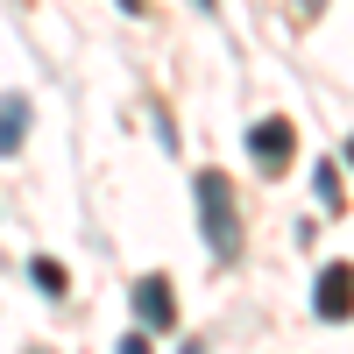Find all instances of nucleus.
I'll list each match as a JSON object with an SVG mask.
<instances>
[{
	"mask_svg": "<svg viewBox=\"0 0 354 354\" xmlns=\"http://www.w3.org/2000/svg\"><path fill=\"white\" fill-rule=\"evenodd\" d=\"M198 227H205V248H213L220 262L241 255V220H234V198H227L220 170H198Z\"/></svg>",
	"mask_w": 354,
	"mask_h": 354,
	"instance_id": "obj_1",
	"label": "nucleus"
},
{
	"mask_svg": "<svg viewBox=\"0 0 354 354\" xmlns=\"http://www.w3.org/2000/svg\"><path fill=\"white\" fill-rule=\"evenodd\" d=\"M248 156L270 170V177H283V163L298 156V128H290V121H255L248 128Z\"/></svg>",
	"mask_w": 354,
	"mask_h": 354,
	"instance_id": "obj_2",
	"label": "nucleus"
},
{
	"mask_svg": "<svg viewBox=\"0 0 354 354\" xmlns=\"http://www.w3.org/2000/svg\"><path fill=\"white\" fill-rule=\"evenodd\" d=\"M312 312L326 319V326H340V319H354V270H347V262H326V270H319Z\"/></svg>",
	"mask_w": 354,
	"mask_h": 354,
	"instance_id": "obj_3",
	"label": "nucleus"
},
{
	"mask_svg": "<svg viewBox=\"0 0 354 354\" xmlns=\"http://www.w3.org/2000/svg\"><path fill=\"white\" fill-rule=\"evenodd\" d=\"M135 326H149V333H170V326H177L170 277H142V283H135Z\"/></svg>",
	"mask_w": 354,
	"mask_h": 354,
	"instance_id": "obj_4",
	"label": "nucleus"
},
{
	"mask_svg": "<svg viewBox=\"0 0 354 354\" xmlns=\"http://www.w3.org/2000/svg\"><path fill=\"white\" fill-rule=\"evenodd\" d=\"M21 135H28V100L8 93V100H0V156H15V149H21Z\"/></svg>",
	"mask_w": 354,
	"mask_h": 354,
	"instance_id": "obj_5",
	"label": "nucleus"
},
{
	"mask_svg": "<svg viewBox=\"0 0 354 354\" xmlns=\"http://www.w3.org/2000/svg\"><path fill=\"white\" fill-rule=\"evenodd\" d=\"M312 198L326 205V213H340V205H347V192H340V163H319V170H312Z\"/></svg>",
	"mask_w": 354,
	"mask_h": 354,
	"instance_id": "obj_6",
	"label": "nucleus"
},
{
	"mask_svg": "<svg viewBox=\"0 0 354 354\" xmlns=\"http://www.w3.org/2000/svg\"><path fill=\"white\" fill-rule=\"evenodd\" d=\"M28 277H36V290H43V298H64V290H71L64 262H50V255H36V262H28Z\"/></svg>",
	"mask_w": 354,
	"mask_h": 354,
	"instance_id": "obj_7",
	"label": "nucleus"
},
{
	"mask_svg": "<svg viewBox=\"0 0 354 354\" xmlns=\"http://www.w3.org/2000/svg\"><path fill=\"white\" fill-rule=\"evenodd\" d=\"M290 8H298V15H319V8H326V0H290Z\"/></svg>",
	"mask_w": 354,
	"mask_h": 354,
	"instance_id": "obj_8",
	"label": "nucleus"
},
{
	"mask_svg": "<svg viewBox=\"0 0 354 354\" xmlns=\"http://www.w3.org/2000/svg\"><path fill=\"white\" fill-rule=\"evenodd\" d=\"M347 163H354V135H347Z\"/></svg>",
	"mask_w": 354,
	"mask_h": 354,
	"instance_id": "obj_9",
	"label": "nucleus"
},
{
	"mask_svg": "<svg viewBox=\"0 0 354 354\" xmlns=\"http://www.w3.org/2000/svg\"><path fill=\"white\" fill-rule=\"evenodd\" d=\"M198 8H213V0H198Z\"/></svg>",
	"mask_w": 354,
	"mask_h": 354,
	"instance_id": "obj_10",
	"label": "nucleus"
}]
</instances>
